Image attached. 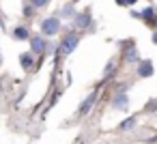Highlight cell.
<instances>
[{
    "instance_id": "4fadbf2b",
    "label": "cell",
    "mask_w": 157,
    "mask_h": 144,
    "mask_svg": "<svg viewBox=\"0 0 157 144\" xmlns=\"http://www.w3.org/2000/svg\"><path fill=\"white\" fill-rule=\"evenodd\" d=\"M90 20H88V15L86 13H82V15H78V20H75V24L80 26V28H86V24H88Z\"/></svg>"
},
{
    "instance_id": "7a4b0ae2",
    "label": "cell",
    "mask_w": 157,
    "mask_h": 144,
    "mask_svg": "<svg viewBox=\"0 0 157 144\" xmlns=\"http://www.w3.org/2000/svg\"><path fill=\"white\" fill-rule=\"evenodd\" d=\"M78 43H80V37H78V35H67V37L63 39V43H60L63 54H71V52L78 47Z\"/></svg>"
},
{
    "instance_id": "277c9868",
    "label": "cell",
    "mask_w": 157,
    "mask_h": 144,
    "mask_svg": "<svg viewBox=\"0 0 157 144\" xmlns=\"http://www.w3.org/2000/svg\"><path fill=\"white\" fill-rule=\"evenodd\" d=\"M112 108H114V110H121V112H125V110L129 108V97H127L125 93H118V95H114V99H112Z\"/></svg>"
},
{
    "instance_id": "ac0fdd59",
    "label": "cell",
    "mask_w": 157,
    "mask_h": 144,
    "mask_svg": "<svg viewBox=\"0 0 157 144\" xmlns=\"http://www.w3.org/2000/svg\"><path fill=\"white\" fill-rule=\"evenodd\" d=\"M153 43H157V30L153 32Z\"/></svg>"
},
{
    "instance_id": "5b68a950",
    "label": "cell",
    "mask_w": 157,
    "mask_h": 144,
    "mask_svg": "<svg viewBox=\"0 0 157 144\" xmlns=\"http://www.w3.org/2000/svg\"><path fill=\"white\" fill-rule=\"evenodd\" d=\"M153 75V63L151 60H140L138 63V78H151Z\"/></svg>"
},
{
    "instance_id": "e0dca14e",
    "label": "cell",
    "mask_w": 157,
    "mask_h": 144,
    "mask_svg": "<svg viewBox=\"0 0 157 144\" xmlns=\"http://www.w3.org/2000/svg\"><path fill=\"white\" fill-rule=\"evenodd\" d=\"M116 5H123V7H127V0H116Z\"/></svg>"
},
{
    "instance_id": "8992f818",
    "label": "cell",
    "mask_w": 157,
    "mask_h": 144,
    "mask_svg": "<svg viewBox=\"0 0 157 144\" xmlns=\"http://www.w3.org/2000/svg\"><path fill=\"white\" fill-rule=\"evenodd\" d=\"M30 52H33L35 56H41V54L45 52V41H43V37H35V39L30 41Z\"/></svg>"
},
{
    "instance_id": "ba28073f",
    "label": "cell",
    "mask_w": 157,
    "mask_h": 144,
    "mask_svg": "<svg viewBox=\"0 0 157 144\" xmlns=\"http://www.w3.org/2000/svg\"><path fill=\"white\" fill-rule=\"evenodd\" d=\"M136 125H138V118H136V116H129V118H125V120L118 125V131H131Z\"/></svg>"
},
{
    "instance_id": "9a60e30c",
    "label": "cell",
    "mask_w": 157,
    "mask_h": 144,
    "mask_svg": "<svg viewBox=\"0 0 157 144\" xmlns=\"http://www.w3.org/2000/svg\"><path fill=\"white\" fill-rule=\"evenodd\" d=\"M50 2V0H30V7L33 9H41V7H45Z\"/></svg>"
},
{
    "instance_id": "7c38bea8",
    "label": "cell",
    "mask_w": 157,
    "mask_h": 144,
    "mask_svg": "<svg viewBox=\"0 0 157 144\" xmlns=\"http://www.w3.org/2000/svg\"><path fill=\"white\" fill-rule=\"evenodd\" d=\"M60 15H63V17H75V9H73L71 5H69V7H63Z\"/></svg>"
},
{
    "instance_id": "44dd1931",
    "label": "cell",
    "mask_w": 157,
    "mask_h": 144,
    "mask_svg": "<svg viewBox=\"0 0 157 144\" xmlns=\"http://www.w3.org/2000/svg\"><path fill=\"white\" fill-rule=\"evenodd\" d=\"M155 26H157V17H155Z\"/></svg>"
},
{
    "instance_id": "3957f363",
    "label": "cell",
    "mask_w": 157,
    "mask_h": 144,
    "mask_svg": "<svg viewBox=\"0 0 157 144\" xmlns=\"http://www.w3.org/2000/svg\"><path fill=\"white\" fill-rule=\"evenodd\" d=\"M95 101H97V93H90V95H88V97L80 103V108H78V116H86V114L93 110Z\"/></svg>"
},
{
    "instance_id": "52a82bcc",
    "label": "cell",
    "mask_w": 157,
    "mask_h": 144,
    "mask_svg": "<svg viewBox=\"0 0 157 144\" xmlns=\"http://www.w3.org/2000/svg\"><path fill=\"white\" fill-rule=\"evenodd\" d=\"M20 65H22L24 71H30V69L35 67V54H33V52L22 54V56H20Z\"/></svg>"
},
{
    "instance_id": "9c48e42d",
    "label": "cell",
    "mask_w": 157,
    "mask_h": 144,
    "mask_svg": "<svg viewBox=\"0 0 157 144\" xmlns=\"http://www.w3.org/2000/svg\"><path fill=\"white\" fill-rule=\"evenodd\" d=\"M13 37H15V39H20V41H24V39H28V37H30V32H28V28H26V26H17V28L13 30Z\"/></svg>"
},
{
    "instance_id": "30bf717a",
    "label": "cell",
    "mask_w": 157,
    "mask_h": 144,
    "mask_svg": "<svg viewBox=\"0 0 157 144\" xmlns=\"http://www.w3.org/2000/svg\"><path fill=\"white\" fill-rule=\"evenodd\" d=\"M125 60H127V63H131V65H133V63H140L138 50H136V47H129V50H127V54H125Z\"/></svg>"
},
{
    "instance_id": "ffe728a7",
    "label": "cell",
    "mask_w": 157,
    "mask_h": 144,
    "mask_svg": "<svg viewBox=\"0 0 157 144\" xmlns=\"http://www.w3.org/2000/svg\"><path fill=\"white\" fill-rule=\"evenodd\" d=\"M0 65H2V54H0Z\"/></svg>"
},
{
    "instance_id": "d6986e66",
    "label": "cell",
    "mask_w": 157,
    "mask_h": 144,
    "mask_svg": "<svg viewBox=\"0 0 157 144\" xmlns=\"http://www.w3.org/2000/svg\"><path fill=\"white\" fill-rule=\"evenodd\" d=\"M133 2H136V0H127V7H129V5H133Z\"/></svg>"
},
{
    "instance_id": "8fae6325",
    "label": "cell",
    "mask_w": 157,
    "mask_h": 144,
    "mask_svg": "<svg viewBox=\"0 0 157 144\" xmlns=\"http://www.w3.org/2000/svg\"><path fill=\"white\" fill-rule=\"evenodd\" d=\"M114 69H116V60H110V63H108V67H105V71H103V82L112 78V73H114Z\"/></svg>"
},
{
    "instance_id": "6da1fadb",
    "label": "cell",
    "mask_w": 157,
    "mask_h": 144,
    "mask_svg": "<svg viewBox=\"0 0 157 144\" xmlns=\"http://www.w3.org/2000/svg\"><path fill=\"white\" fill-rule=\"evenodd\" d=\"M58 30H60V22H58V17H45V20H43V24H41V32H43L45 37H54V35H58Z\"/></svg>"
},
{
    "instance_id": "5bb4252c",
    "label": "cell",
    "mask_w": 157,
    "mask_h": 144,
    "mask_svg": "<svg viewBox=\"0 0 157 144\" xmlns=\"http://www.w3.org/2000/svg\"><path fill=\"white\" fill-rule=\"evenodd\" d=\"M140 17H144V20H153V17H155V9H153V7H146V11H142Z\"/></svg>"
},
{
    "instance_id": "2e32d148",
    "label": "cell",
    "mask_w": 157,
    "mask_h": 144,
    "mask_svg": "<svg viewBox=\"0 0 157 144\" xmlns=\"http://www.w3.org/2000/svg\"><path fill=\"white\" fill-rule=\"evenodd\" d=\"M24 15H28V17L33 15V7H30V5H28V7H24Z\"/></svg>"
}]
</instances>
